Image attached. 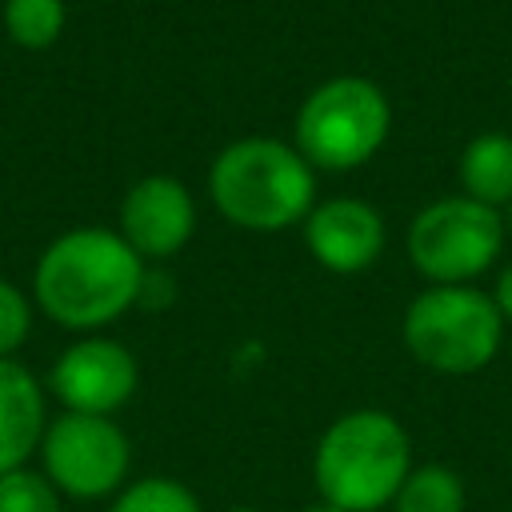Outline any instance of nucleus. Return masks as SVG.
I'll return each instance as SVG.
<instances>
[{
	"mask_svg": "<svg viewBox=\"0 0 512 512\" xmlns=\"http://www.w3.org/2000/svg\"><path fill=\"white\" fill-rule=\"evenodd\" d=\"M144 260L120 232L72 228L56 236L32 272V296L48 320L72 332H96L140 304Z\"/></svg>",
	"mask_w": 512,
	"mask_h": 512,
	"instance_id": "1",
	"label": "nucleus"
},
{
	"mask_svg": "<svg viewBox=\"0 0 512 512\" xmlns=\"http://www.w3.org/2000/svg\"><path fill=\"white\" fill-rule=\"evenodd\" d=\"M412 472V444L396 416L356 408L328 424L316 444L312 476L320 500L344 512H376L396 500Z\"/></svg>",
	"mask_w": 512,
	"mask_h": 512,
	"instance_id": "2",
	"label": "nucleus"
},
{
	"mask_svg": "<svg viewBox=\"0 0 512 512\" xmlns=\"http://www.w3.org/2000/svg\"><path fill=\"white\" fill-rule=\"evenodd\" d=\"M208 192L224 220L248 232H280L312 212V164L284 140L248 136L208 168Z\"/></svg>",
	"mask_w": 512,
	"mask_h": 512,
	"instance_id": "3",
	"label": "nucleus"
},
{
	"mask_svg": "<svg viewBox=\"0 0 512 512\" xmlns=\"http://www.w3.org/2000/svg\"><path fill=\"white\" fill-rule=\"evenodd\" d=\"M392 128L388 96L368 76H332L296 112V152L312 168L348 172L380 152Z\"/></svg>",
	"mask_w": 512,
	"mask_h": 512,
	"instance_id": "4",
	"label": "nucleus"
},
{
	"mask_svg": "<svg viewBox=\"0 0 512 512\" xmlns=\"http://www.w3.org/2000/svg\"><path fill=\"white\" fill-rule=\"evenodd\" d=\"M404 348L432 372L468 376L492 364L504 316L492 296L464 284H436L404 308Z\"/></svg>",
	"mask_w": 512,
	"mask_h": 512,
	"instance_id": "5",
	"label": "nucleus"
},
{
	"mask_svg": "<svg viewBox=\"0 0 512 512\" xmlns=\"http://www.w3.org/2000/svg\"><path fill=\"white\" fill-rule=\"evenodd\" d=\"M504 220L472 196H444L408 224V260L432 284H468L504 248Z\"/></svg>",
	"mask_w": 512,
	"mask_h": 512,
	"instance_id": "6",
	"label": "nucleus"
},
{
	"mask_svg": "<svg viewBox=\"0 0 512 512\" xmlns=\"http://www.w3.org/2000/svg\"><path fill=\"white\" fill-rule=\"evenodd\" d=\"M40 472L68 500H104L124 488L132 448L112 416L60 412L40 440Z\"/></svg>",
	"mask_w": 512,
	"mask_h": 512,
	"instance_id": "7",
	"label": "nucleus"
},
{
	"mask_svg": "<svg viewBox=\"0 0 512 512\" xmlns=\"http://www.w3.org/2000/svg\"><path fill=\"white\" fill-rule=\"evenodd\" d=\"M136 384H140L136 356L108 336H84L68 344L48 372V388L64 404V412H84V416H112L132 400Z\"/></svg>",
	"mask_w": 512,
	"mask_h": 512,
	"instance_id": "8",
	"label": "nucleus"
},
{
	"mask_svg": "<svg viewBox=\"0 0 512 512\" xmlns=\"http://www.w3.org/2000/svg\"><path fill=\"white\" fill-rule=\"evenodd\" d=\"M196 228V208L176 176H144L124 192L120 236L140 260H164L188 244Z\"/></svg>",
	"mask_w": 512,
	"mask_h": 512,
	"instance_id": "9",
	"label": "nucleus"
},
{
	"mask_svg": "<svg viewBox=\"0 0 512 512\" xmlns=\"http://www.w3.org/2000/svg\"><path fill=\"white\" fill-rule=\"evenodd\" d=\"M304 244L328 272L352 276L376 264L384 248V220L372 204L336 196L304 216Z\"/></svg>",
	"mask_w": 512,
	"mask_h": 512,
	"instance_id": "10",
	"label": "nucleus"
},
{
	"mask_svg": "<svg viewBox=\"0 0 512 512\" xmlns=\"http://www.w3.org/2000/svg\"><path fill=\"white\" fill-rule=\"evenodd\" d=\"M48 428V404L40 380L20 360H0V476L28 468Z\"/></svg>",
	"mask_w": 512,
	"mask_h": 512,
	"instance_id": "11",
	"label": "nucleus"
},
{
	"mask_svg": "<svg viewBox=\"0 0 512 512\" xmlns=\"http://www.w3.org/2000/svg\"><path fill=\"white\" fill-rule=\"evenodd\" d=\"M460 184H464V196L488 208L512 204V136L484 132L468 140L460 156Z\"/></svg>",
	"mask_w": 512,
	"mask_h": 512,
	"instance_id": "12",
	"label": "nucleus"
},
{
	"mask_svg": "<svg viewBox=\"0 0 512 512\" xmlns=\"http://www.w3.org/2000/svg\"><path fill=\"white\" fill-rule=\"evenodd\" d=\"M396 512H464V484L444 464H420L396 492Z\"/></svg>",
	"mask_w": 512,
	"mask_h": 512,
	"instance_id": "13",
	"label": "nucleus"
},
{
	"mask_svg": "<svg viewBox=\"0 0 512 512\" xmlns=\"http://www.w3.org/2000/svg\"><path fill=\"white\" fill-rule=\"evenodd\" d=\"M4 32L20 48H48L64 32V0H4Z\"/></svg>",
	"mask_w": 512,
	"mask_h": 512,
	"instance_id": "14",
	"label": "nucleus"
},
{
	"mask_svg": "<svg viewBox=\"0 0 512 512\" xmlns=\"http://www.w3.org/2000/svg\"><path fill=\"white\" fill-rule=\"evenodd\" d=\"M108 512H200V500L172 476H144L136 484H124L112 496Z\"/></svg>",
	"mask_w": 512,
	"mask_h": 512,
	"instance_id": "15",
	"label": "nucleus"
},
{
	"mask_svg": "<svg viewBox=\"0 0 512 512\" xmlns=\"http://www.w3.org/2000/svg\"><path fill=\"white\" fill-rule=\"evenodd\" d=\"M0 512H60V492L36 468L0 476Z\"/></svg>",
	"mask_w": 512,
	"mask_h": 512,
	"instance_id": "16",
	"label": "nucleus"
},
{
	"mask_svg": "<svg viewBox=\"0 0 512 512\" xmlns=\"http://www.w3.org/2000/svg\"><path fill=\"white\" fill-rule=\"evenodd\" d=\"M28 328H32L28 296L12 280H0V360H12V352L28 340Z\"/></svg>",
	"mask_w": 512,
	"mask_h": 512,
	"instance_id": "17",
	"label": "nucleus"
},
{
	"mask_svg": "<svg viewBox=\"0 0 512 512\" xmlns=\"http://www.w3.org/2000/svg\"><path fill=\"white\" fill-rule=\"evenodd\" d=\"M492 304L500 308V316H504V320H512V264H504V268H500V276H496V292H492Z\"/></svg>",
	"mask_w": 512,
	"mask_h": 512,
	"instance_id": "18",
	"label": "nucleus"
},
{
	"mask_svg": "<svg viewBox=\"0 0 512 512\" xmlns=\"http://www.w3.org/2000/svg\"><path fill=\"white\" fill-rule=\"evenodd\" d=\"M300 512H344V508H336V504H328V500H316V504H308V508H300Z\"/></svg>",
	"mask_w": 512,
	"mask_h": 512,
	"instance_id": "19",
	"label": "nucleus"
},
{
	"mask_svg": "<svg viewBox=\"0 0 512 512\" xmlns=\"http://www.w3.org/2000/svg\"><path fill=\"white\" fill-rule=\"evenodd\" d=\"M504 228H508V232H512V204H508V220H504Z\"/></svg>",
	"mask_w": 512,
	"mask_h": 512,
	"instance_id": "20",
	"label": "nucleus"
},
{
	"mask_svg": "<svg viewBox=\"0 0 512 512\" xmlns=\"http://www.w3.org/2000/svg\"><path fill=\"white\" fill-rule=\"evenodd\" d=\"M232 512H256V508H232Z\"/></svg>",
	"mask_w": 512,
	"mask_h": 512,
	"instance_id": "21",
	"label": "nucleus"
}]
</instances>
